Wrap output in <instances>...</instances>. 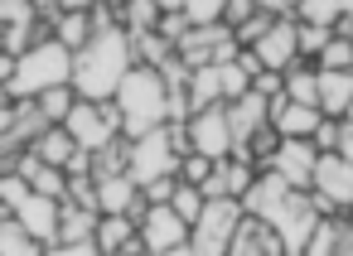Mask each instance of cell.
Returning a JSON list of instances; mask_svg holds the SVG:
<instances>
[{"instance_id": "6da1fadb", "label": "cell", "mask_w": 353, "mask_h": 256, "mask_svg": "<svg viewBox=\"0 0 353 256\" xmlns=\"http://www.w3.org/2000/svg\"><path fill=\"white\" fill-rule=\"evenodd\" d=\"M136 68V44L121 25H102L92 30V39L73 54V97L78 102H117V87L126 83V73Z\"/></svg>"}, {"instance_id": "7a4b0ae2", "label": "cell", "mask_w": 353, "mask_h": 256, "mask_svg": "<svg viewBox=\"0 0 353 256\" xmlns=\"http://www.w3.org/2000/svg\"><path fill=\"white\" fill-rule=\"evenodd\" d=\"M117 111H121V136H126V140H141L145 131L170 126V121H174V97H170L165 73L136 63V68L126 73V83L117 87Z\"/></svg>"}, {"instance_id": "3957f363", "label": "cell", "mask_w": 353, "mask_h": 256, "mask_svg": "<svg viewBox=\"0 0 353 256\" xmlns=\"http://www.w3.org/2000/svg\"><path fill=\"white\" fill-rule=\"evenodd\" d=\"M68 78H73V54H68L59 39H39L30 54L15 58V78H10L6 92H10L15 102H39L44 92L68 87Z\"/></svg>"}, {"instance_id": "277c9868", "label": "cell", "mask_w": 353, "mask_h": 256, "mask_svg": "<svg viewBox=\"0 0 353 256\" xmlns=\"http://www.w3.org/2000/svg\"><path fill=\"white\" fill-rule=\"evenodd\" d=\"M179 155H189L184 121L155 126V131H145L141 140H131V169H126V174L136 179V189L160 184V179H174V174H179Z\"/></svg>"}, {"instance_id": "5b68a950", "label": "cell", "mask_w": 353, "mask_h": 256, "mask_svg": "<svg viewBox=\"0 0 353 256\" xmlns=\"http://www.w3.org/2000/svg\"><path fill=\"white\" fill-rule=\"evenodd\" d=\"M242 203H232V198H213V203H203V213H199V222L189 227V251L194 256H228L232 251V237H237V227H242Z\"/></svg>"}, {"instance_id": "8992f818", "label": "cell", "mask_w": 353, "mask_h": 256, "mask_svg": "<svg viewBox=\"0 0 353 256\" xmlns=\"http://www.w3.org/2000/svg\"><path fill=\"white\" fill-rule=\"evenodd\" d=\"M63 131L73 136V145H78L83 155H97V150H107L112 140H121V111H117V102H78V107L68 111Z\"/></svg>"}, {"instance_id": "52a82bcc", "label": "cell", "mask_w": 353, "mask_h": 256, "mask_svg": "<svg viewBox=\"0 0 353 256\" xmlns=\"http://www.w3.org/2000/svg\"><path fill=\"white\" fill-rule=\"evenodd\" d=\"M310 198H314L319 217H343V213H353V164H343L339 155H319Z\"/></svg>"}, {"instance_id": "ba28073f", "label": "cell", "mask_w": 353, "mask_h": 256, "mask_svg": "<svg viewBox=\"0 0 353 256\" xmlns=\"http://www.w3.org/2000/svg\"><path fill=\"white\" fill-rule=\"evenodd\" d=\"M319 208H314V198L310 193H290L285 198V208L266 222L276 237H281V246H285V256H305V246H310V237L319 232Z\"/></svg>"}, {"instance_id": "9c48e42d", "label": "cell", "mask_w": 353, "mask_h": 256, "mask_svg": "<svg viewBox=\"0 0 353 256\" xmlns=\"http://www.w3.org/2000/svg\"><path fill=\"white\" fill-rule=\"evenodd\" d=\"M184 136H189V150L223 164L232 155V126H228V107H208V111H194L184 121Z\"/></svg>"}, {"instance_id": "30bf717a", "label": "cell", "mask_w": 353, "mask_h": 256, "mask_svg": "<svg viewBox=\"0 0 353 256\" xmlns=\"http://www.w3.org/2000/svg\"><path fill=\"white\" fill-rule=\"evenodd\" d=\"M136 237L145 251H170V246H184L189 242V222L170 208V203H150L141 217H136Z\"/></svg>"}, {"instance_id": "8fae6325", "label": "cell", "mask_w": 353, "mask_h": 256, "mask_svg": "<svg viewBox=\"0 0 353 256\" xmlns=\"http://www.w3.org/2000/svg\"><path fill=\"white\" fill-rule=\"evenodd\" d=\"M314 164H319V150H314L310 140H281L266 169L281 174L295 193H310V184H314Z\"/></svg>"}, {"instance_id": "7c38bea8", "label": "cell", "mask_w": 353, "mask_h": 256, "mask_svg": "<svg viewBox=\"0 0 353 256\" xmlns=\"http://www.w3.org/2000/svg\"><path fill=\"white\" fill-rule=\"evenodd\" d=\"M247 54H256L261 73H276V78H281V73L300 58V49H295V20H271V30H266Z\"/></svg>"}, {"instance_id": "4fadbf2b", "label": "cell", "mask_w": 353, "mask_h": 256, "mask_svg": "<svg viewBox=\"0 0 353 256\" xmlns=\"http://www.w3.org/2000/svg\"><path fill=\"white\" fill-rule=\"evenodd\" d=\"M295 189L281 179V174H271V169H261L256 179H252V189H247V198H242V213L247 217H256V222H271L281 208H285V198H290Z\"/></svg>"}, {"instance_id": "5bb4252c", "label": "cell", "mask_w": 353, "mask_h": 256, "mask_svg": "<svg viewBox=\"0 0 353 256\" xmlns=\"http://www.w3.org/2000/svg\"><path fill=\"white\" fill-rule=\"evenodd\" d=\"M59 208H63L59 198H39V193H30L10 217H15L39 246H54V242H59Z\"/></svg>"}, {"instance_id": "9a60e30c", "label": "cell", "mask_w": 353, "mask_h": 256, "mask_svg": "<svg viewBox=\"0 0 353 256\" xmlns=\"http://www.w3.org/2000/svg\"><path fill=\"white\" fill-rule=\"evenodd\" d=\"M228 126H232V145L252 140L256 131H266V126H271V102H266V97H256V92H247V97L228 102Z\"/></svg>"}, {"instance_id": "2e32d148", "label": "cell", "mask_w": 353, "mask_h": 256, "mask_svg": "<svg viewBox=\"0 0 353 256\" xmlns=\"http://www.w3.org/2000/svg\"><path fill=\"white\" fill-rule=\"evenodd\" d=\"M319 111L314 107H295V102H285V97H276L271 102V131L281 136V140H310L314 131H319Z\"/></svg>"}, {"instance_id": "e0dca14e", "label": "cell", "mask_w": 353, "mask_h": 256, "mask_svg": "<svg viewBox=\"0 0 353 256\" xmlns=\"http://www.w3.org/2000/svg\"><path fill=\"white\" fill-rule=\"evenodd\" d=\"M184 107H189V116H194V111H208V107H228V102H223V73H218L213 63L189 73V83H184Z\"/></svg>"}, {"instance_id": "ac0fdd59", "label": "cell", "mask_w": 353, "mask_h": 256, "mask_svg": "<svg viewBox=\"0 0 353 256\" xmlns=\"http://www.w3.org/2000/svg\"><path fill=\"white\" fill-rule=\"evenodd\" d=\"M228 256H285V246H281V237H276L266 222L242 217V227H237V237H232V251H228Z\"/></svg>"}, {"instance_id": "d6986e66", "label": "cell", "mask_w": 353, "mask_h": 256, "mask_svg": "<svg viewBox=\"0 0 353 256\" xmlns=\"http://www.w3.org/2000/svg\"><path fill=\"white\" fill-rule=\"evenodd\" d=\"M281 87H285V102H295V107H314V111H319V68H314V63L295 58V63L281 73Z\"/></svg>"}, {"instance_id": "ffe728a7", "label": "cell", "mask_w": 353, "mask_h": 256, "mask_svg": "<svg viewBox=\"0 0 353 256\" xmlns=\"http://www.w3.org/2000/svg\"><path fill=\"white\" fill-rule=\"evenodd\" d=\"M15 174L30 184V193H39V198H59L63 203V193H68V174L63 169H54V164H39L34 155H25L20 164H15Z\"/></svg>"}, {"instance_id": "44dd1931", "label": "cell", "mask_w": 353, "mask_h": 256, "mask_svg": "<svg viewBox=\"0 0 353 256\" xmlns=\"http://www.w3.org/2000/svg\"><path fill=\"white\" fill-rule=\"evenodd\" d=\"M92 246H97L102 256H121V251L141 246V237H136V217H97ZM141 251H145V246H141Z\"/></svg>"}, {"instance_id": "7402d4cb", "label": "cell", "mask_w": 353, "mask_h": 256, "mask_svg": "<svg viewBox=\"0 0 353 256\" xmlns=\"http://www.w3.org/2000/svg\"><path fill=\"white\" fill-rule=\"evenodd\" d=\"M353 111V73H319V116L343 121Z\"/></svg>"}, {"instance_id": "603a6c76", "label": "cell", "mask_w": 353, "mask_h": 256, "mask_svg": "<svg viewBox=\"0 0 353 256\" xmlns=\"http://www.w3.org/2000/svg\"><path fill=\"white\" fill-rule=\"evenodd\" d=\"M305 256H353V227H348V217H324L319 232L310 237Z\"/></svg>"}, {"instance_id": "cb8c5ba5", "label": "cell", "mask_w": 353, "mask_h": 256, "mask_svg": "<svg viewBox=\"0 0 353 256\" xmlns=\"http://www.w3.org/2000/svg\"><path fill=\"white\" fill-rule=\"evenodd\" d=\"M92 30H97L92 10H73V6H63V15L54 20V39H59L68 54H78V49L92 39Z\"/></svg>"}, {"instance_id": "d4e9b609", "label": "cell", "mask_w": 353, "mask_h": 256, "mask_svg": "<svg viewBox=\"0 0 353 256\" xmlns=\"http://www.w3.org/2000/svg\"><path fill=\"white\" fill-rule=\"evenodd\" d=\"M30 155L39 160V164H54V169H68V160L78 155V145H73V136L63 131V126H49L34 145H30Z\"/></svg>"}, {"instance_id": "484cf974", "label": "cell", "mask_w": 353, "mask_h": 256, "mask_svg": "<svg viewBox=\"0 0 353 256\" xmlns=\"http://www.w3.org/2000/svg\"><path fill=\"white\" fill-rule=\"evenodd\" d=\"M92 232H97V213L92 208H78V203L59 208V242H92Z\"/></svg>"}, {"instance_id": "4316f807", "label": "cell", "mask_w": 353, "mask_h": 256, "mask_svg": "<svg viewBox=\"0 0 353 256\" xmlns=\"http://www.w3.org/2000/svg\"><path fill=\"white\" fill-rule=\"evenodd\" d=\"M0 256H44V246H39L6 208H0Z\"/></svg>"}, {"instance_id": "83f0119b", "label": "cell", "mask_w": 353, "mask_h": 256, "mask_svg": "<svg viewBox=\"0 0 353 256\" xmlns=\"http://www.w3.org/2000/svg\"><path fill=\"white\" fill-rule=\"evenodd\" d=\"M34 107H39L44 126H63V121H68V111L78 107V97H73V87H54V92H44Z\"/></svg>"}, {"instance_id": "f1b7e54d", "label": "cell", "mask_w": 353, "mask_h": 256, "mask_svg": "<svg viewBox=\"0 0 353 256\" xmlns=\"http://www.w3.org/2000/svg\"><path fill=\"white\" fill-rule=\"evenodd\" d=\"M343 6H329V0H305L295 6V25H319V30H339Z\"/></svg>"}, {"instance_id": "f546056e", "label": "cell", "mask_w": 353, "mask_h": 256, "mask_svg": "<svg viewBox=\"0 0 353 256\" xmlns=\"http://www.w3.org/2000/svg\"><path fill=\"white\" fill-rule=\"evenodd\" d=\"M329 39H334V30H319V25H295V49H300V58H305V63H319V54L329 49Z\"/></svg>"}, {"instance_id": "4dcf8cb0", "label": "cell", "mask_w": 353, "mask_h": 256, "mask_svg": "<svg viewBox=\"0 0 353 256\" xmlns=\"http://www.w3.org/2000/svg\"><path fill=\"white\" fill-rule=\"evenodd\" d=\"M208 174H213V160H203V155H194V150H189V155H179V174H174L179 184L203 189V184H208Z\"/></svg>"}, {"instance_id": "1f68e13d", "label": "cell", "mask_w": 353, "mask_h": 256, "mask_svg": "<svg viewBox=\"0 0 353 256\" xmlns=\"http://www.w3.org/2000/svg\"><path fill=\"white\" fill-rule=\"evenodd\" d=\"M170 208H174V213H179L189 227H194V222H199V213H203V193H199V189H189V184H174Z\"/></svg>"}, {"instance_id": "d6a6232c", "label": "cell", "mask_w": 353, "mask_h": 256, "mask_svg": "<svg viewBox=\"0 0 353 256\" xmlns=\"http://www.w3.org/2000/svg\"><path fill=\"white\" fill-rule=\"evenodd\" d=\"M25 198H30V184H25L15 169H10V174H0V208H6V213H15Z\"/></svg>"}, {"instance_id": "836d02e7", "label": "cell", "mask_w": 353, "mask_h": 256, "mask_svg": "<svg viewBox=\"0 0 353 256\" xmlns=\"http://www.w3.org/2000/svg\"><path fill=\"white\" fill-rule=\"evenodd\" d=\"M34 6H25V0H0V30H20V25H34Z\"/></svg>"}, {"instance_id": "e575fe53", "label": "cell", "mask_w": 353, "mask_h": 256, "mask_svg": "<svg viewBox=\"0 0 353 256\" xmlns=\"http://www.w3.org/2000/svg\"><path fill=\"white\" fill-rule=\"evenodd\" d=\"M339 140H343V121H329V116H324L319 131L310 136V145H314L319 155H339Z\"/></svg>"}, {"instance_id": "d590c367", "label": "cell", "mask_w": 353, "mask_h": 256, "mask_svg": "<svg viewBox=\"0 0 353 256\" xmlns=\"http://www.w3.org/2000/svg\"><path fill=\"white\" fill-rule=\"evenodd\" d=\"M44 256H102L92 242H54V246H44Z\"/></svg>"}, {"instance_id": "8d00e7d4", "label": "cell", "mask_w": 353, "mask_h": 256, "mask_svg": "<svg viewBox=\"0 0 353 256\" xmlns=\"http://www.w3.org/2000/svg\"><path fill=\"white\" fill-rule=\"evenodd\" d=\"M10 126H15V97L0 92V136H10Z\"/></svg>"}, {"instance_id": "74e56055", "label": "cell", "mask_w": 353, "mask_h": 256, "mask_svg": "<svg viewBox=\"0 0 353 256\" xmlns=\"http://www.w3.org/2000/svg\"><path fill=\"white\" fill-rule=\"evenodd\" d=\"M339 160L353 164V121H343V140H339Z\"/></svg>"}, {"instance_id": "f35d334b", "label": "cell", "mask_w": 353, "mask_h": 256, "mask_svg": "<svg viewBox=\"0 0 353 256\" xmlns=\"http://www.w3.org/2000/svg\"><path fill=\"white\" fill-rule=\"evenodd\" d=\"M145 256H194V251H189V242H184V246H170V251H145Z\"/></svg>"}, {"instance_id": "ab89813d", "label": "cell", "mask_w": 353, "mask_h": 256, "mask_svg": "<svg viewBox=\"0 0 353 256\" xmlns=\"http://www.w3.org/2000/svg\"><path fill=\"white\" fill-rule=\"evenodd\" d=\"M343 20H348V25H353V6H343Z\"/></svg>"}, {"instance_id": "60d3db41", "label": "cell", "mask_w": 353, "mask_h": 256, "mask_svg": "<svg viewBox=\"0 0 353 256\" xmlns=\"http://www.w3.org/2000/svg\"><path fill=\"white\" fill-rule=\"evenodd\" d=\"M343 121H353V111H348V116H343Z\"/></svg>"}, {"instance_id": "b9f144b4", "label": "cell", "mask_w": 353, "mask_h": 256, "mask_svg": "<svg viewBox=\"0 0 353 256\" xmlns=\"http://www.w3.org/2000/svg\"><path fill=\"white\" fill-rule=\"evenodd\" d=\"M0 54H6V44H0Z\"/></svg>"}]
</instances>
